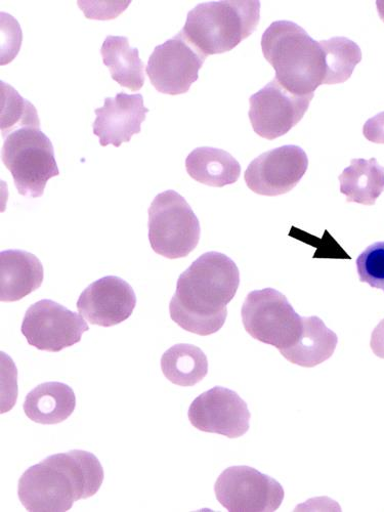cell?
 Here are the masks:
<instances>
[{
  "label": "cell",
  "mask_w": 384,
  "mask_h": 512,
  "mask_svg": "<svg viewBox=\"0 0 384 512\" xmlns=\"http://www.w3.org/2000/svg\"><path fill=\"white\" fill-rule=\"evenodd\" d=\"M239 285V269L229 256L206 252L180 276L169 304L170 318L191 333L215 334L225 325L227 306Z\"/></svg>",
  "instance_id": "obj_1"
},
{
  "label": "cell",
  "mask_w": 384,
  "mask_h": 512,
  "mask_svg": "<svg viewBox=\"0 0 384 512\" xmlns=\"http://www.w3.org/2000/svg\"><path fill=\"white\" fill-rule=\"evenodd\" d=\"M104 477L103 466L93 453L72 450L28 468L20 478L18 495L30 512H66L74 502L95 496Z\"/></svg>",
  "instance_id": "obj_2"
},
{
  "label": "cell",
  "mask_w": 384,
  "mask_h": 512,
  "mask_svg": "<svg viewBox=\"0 0 384 512\" xmlns=\"http://www.w3.org/2000/svg\"><path fill=\"white\" fill-rule=\"evenodd\" d=\"M262 50L275 69V79L289 93L307 97L323 85L324 51L300 25L290 21L272 23L263 34Z\"/></svg>",
  "instance_id": "obj_3"
},
{
  "label": "cell",
  "mask_w": 384,
  "mask_h": 512,
  "mask_svg": "<svg viewBox=\"0 0 384 512\" xmlns=\"http://www.w3.org/2000/svg\"><path fill=\"white\" fill-rule=\"evenodd\" d=\"M261 3L224 0L195 7L181 31L204 57L231 52L258 27Z\"/></svg>",
  "instance_id": "obj_4"
},
{
  "label": "cell",
  "mask_w": 384,
  "mask_h": 512,
  "mask_svg": "<svg viewBox=\"0 0 384 512\" xmlns=\"http://www.w3.org/2000/svg\"><path fill=\"white\" fill-rule=\"evenodd\" d=\"M20 195L39 198L47 183L60 175L51 140L39 127L27 126L12 132L2 150Z\"/></svg>",
  "instance_id": "obj_5"
},
{
  "label": "cell",
  "mask_w": 384,
  "mask_h": 512,
  "mask_svg": "<svg viewBox=\"0 0 384 512\" xmlns=\"http://www.w3.org/2000/svg\"><path fill=\"white\" fill-rule=\"evenodd\" d=\"M149 240L163 258H186L198 245L201 228L195 212L178 192L158 194L149 208Z\"/></svg>",
  "instance_id": "obj_6"
},
{
  "label": "cell",
  "mask_w": 384,
  "mask_h": 512,
  "mask_svg": "<svg viewBox=\"0 0 384 512\" xmlns=\"http://www.w3.org/2000/svg\"><path fill=\"white\" fill-rule=\"evenodd\" d=\"M247 333L279 351L292 347L303 331L298 315L286 296L273 288L250 292L241 310Z\"/></svg>",
  "instance_id": "obj_7"
},
{
  "label": "cell",
  "mask_w": 384,
  "mask_h": 512,
  "mask_svg": "<svg viewBox=\"0 0 384 512\" xmlns=\"http://www.w3.org/2000/svg\"><path fill=\"white\" fill-rule=\"evenodd\" d=\"M215 492L230 512H274L284 500L282 485L250 466H231L219 477Z\"/></svg>",
  "instance_id": "obj_8"
},
{
  "label": "cell",
  "mask_w": 384,
  "mask_h": 512,
  "mask_svg": "<svg viewBox=\"0 0 384 512\" xmlns=\"http://www.w3.org/2000/svg\"><path fill=\"white\" fill-rule=\"evenodd\" d=\"M89 330L83 317L64 306L42 300L26 312L21 331L28 344L39 351L59 353L73 347Z\"/></svg>",
  "instance_id": "obj_9"
},
{
  "label": "cell",
  "mask_w": 384,
  "mask_h": 512,
  "mask_svg": "<svg viewBox=\"0 0 384 512\" xmlns=\"http://www.w3.org/2000/svg\"><path fill=\"white\" fill-rule=\"evenodd\" d=\"M205 60L180 31L155 48L146 71L156 91L178 96L189 92Z\"/></svg>",
  "instance_id": "obj_10"
},
{
  "label": "cell",
  "mask_w": 384,
  "mask_h": 512,
  "mask_svg": "<svg viewBox=\"0 0 384 512\" xmlns=\"http://www.w3.org/2000/svg\"><path fill=\"white\" fill-rule=\"evenodd\" d=\"M314 95L295 96L276 80L249 99V119L255 134L267 140L290 132L307 113Z\"/></svg>",
  "instance_id": "obj_11"
},
{
  "label": "cell",
  "mask_w": 384,
  "mask_h": 512,
  "mask_svg": "<svg viewBox=\"0 0 384 512\" xmlns=\"http://www.w3.org/2000/svg\"><path fill=\"white\" fill-rule=\"evenodd\" d=\"M308 167L305 150L294 145L282 146L255 158L247 167L244 179L256 194L279 196L295 188Z\"/></svg>",
  "instance_id": "obj_12"
},
{
  "label": "cell",
  "mask_w": 384,
  "mask_h": 512,
  "mask_svg": "<svg viewBox=\"0 0 384 512\" xmlns=\"http://www.w3.org/2000/svg\"><path fill=\"white\" fill-rule=\"evenodd\" d=\"M188 417L198 431L229 439L243 437L250 429L247 403L236 392L223 387L212 388L196 398Z\"/></svg>",
  "instance_id": "obj_13"
},
{
  "label": "cell",
  "mask_w": 384,
  "mask_h": 512,
  "mask_svg": "<svg viewBox=\"0 0 384 512\" xmlns=\"http://www.w3.org/2000/svg\"><path fill=\"white\" fill-rule=\"evenodd\" d=\"M76 306L79 314L91 324L112 327L133 315L137 296L125 280L107 276L85 288Z\"/></svg>",
  "instance_id": "obj_14"
},
{
  "label": "cell",
  "mask_w": 384,
  "mask_h": 512,
  "mask_svg": "<svg viewBox=\"0 0 384 512\" xmlns=\"http://www.w3.org/2000/svg\"><path fill=\"white\" fill-rule=\"evenodd\" d=\"M149 111L141 94L119 93L115 98H106L105 105L95 110L94 135L99 137L102 147L113 145L118 148L122 143H130L141 133Z\"/></svg>",
  "instance_id": "obj_15"
},
{
  "label": "cell",
  "mask_w": 384,
  "mask_h": 512,
  "mask_svg": "<svg viewBox=\"0 0 384 512\" xmlns=\"http://www.w3.org/2000/svg\"><path fill=\"white\" fill-rule=\"evenodd\" d=\"M0 300L15 303L37 290L45 278L44 266L30 252L18 249L0 253Z\"/></svg>",
  "instance_id": "obj_16"
},
{
  "label": "cell",
  "mask_w": 384,
  "mask_h": 512,
  "mask_svg": "<svg viewBox=\"0 0 384 512\" xmlns=\"http://www.w3.org/2000/svg\"><path fill=\"white\" fill-rule=\"evenodd\" d=\"M338 337L319 317H303L300 338L289 349L280 351L290 363L305 367H316L330 359L337 347Z\"/></svg>",
  "instance_id": "obj_17"
},
{
  "label": "cell",
  "mask_w": 384,
  "mask_h": 512,
  "mask_svg": "<svg viewBox=\"0 0 384 512\" xmlns=\"http://www.w3.org/2000/svg\"><path fill=\"white\" fill-rule=\"evenodd\" d=\"M76 408V397L68 384L45 382L39 384L25 399L26 416L39 424H58L67 420Z\"/></svg>",
  "instance_id": "obj_18"
},
{
  "label": "cell",
  "mask_w": 384,
  "mask_h": 512,
  "mask_svg": "<svg viewBox=\"0 0 384 512\" xmlns=\"http://www.w3.org/2000/svg\"><path fill=\"white\" fill-rule=\"evenodd\" d=\"M186 169L196 182L216 188L237 183L241 175V165L230 153L211 147L192 151L186 159Z\"/></svg>",
  "instance_id": "obj_19"
},
{
  "label": "cell",
  "mask_w": 384,
  "mask_h": 512,
  "mask_svg": "<svg viewBox=\"0 0 384 512\" xmlns=\"http://www.w3.org/2000/svg\"><path fill=\"white\" fill-rule=\"evenodd\" d=\"M103 62L120 87L139 92L145 83V65L137 48L124 36L109 35L101 49Z\"/></svg>",
  "instance_id": "obj_20"
},
{
  "label": "cell",
  "mask_w": 384,
  "mask_h": 512,
  "mask_svg": "<svg viewBox=\"0 0 384 512\" xmlns=\"http://www.w3.org/2000/svg\"><path fill=\"white\" fill-rule=\"evenodd\" d=\"M338 179L348 202L371 206L384 192V167L375 158L353 159Z\"/></svg>",
  "instance_id": "obj_21"
},
{
  "label": "cell",
  "mask_w": 384,
  "mask_h": 512,
  "mask_svg": "<svg viewBox=\"0 0 384 512\" xmlns=\"http://www.w3.org/2000/svg\"><path fill=\"white\" fill-rule=\"evenodd\" d=\"M161 369L164 376L176 386L194 387L206 377L208 360L200 348L179 344L163 354Z\"/></svg>",
  "instance_id": "obj_22"
},
{
  "label": "cell",
  "mask_w": 384,
  "mask_h": 512,
  "mask_svg": "<svg viewBox=\"0 0 384 512\" xmlns=\"http://www.w3.org/2000/svg\"><path fill=\"white\" fill-rule=\"evenodd\" d=\"M325 55L326 74L323 84L344 83L351 78L362 61V51L347 37H332L320 41Z\"/></svg>",
  "instance_id": "obj_23"
},
{
  "label": "cell",
  "mask_w": 384,
  "mask_h": 512,
  "mask_svg": "<svg viewBox=\"0 0 384 512\" xmlns=\"http://www.w3.org/2000/svg\"><path fill=\"white\" fill-rule=\"evenodd\" d=\"M33 126L40 128L35 107L11 87L2 81V136L6 138L19 128Z\"/></svg>",
  "instance_id": "obj_24"
},
{
  "label": "cell",
  "mask_w": 384,
  "mask_h": 512,
  "mask_svg": "<svg viewBox=\"0 0 384 512\" xmlns=\"http://www.w3.org/2000/svg\"><path fill=\"white\" fill-rule=\"evenodd\" d=\"M356 264L360 281L384 292V242L368 246Z\"/></svg>",
  "instance_id": "obj_25"
},
{
  "label": "cell",
  "mask_w": 384,
  "mask_h": 512,
  "mask_svg": "<svg viewBox=\"0 0 384 512\" xmlns=\"http://www.w3.org/2000/svg\"><path fill=\"white\" fill-rule=\"evenodd\" d=\"M131 3V0H126V2H121V0L119 2H92V0L88 2V0H78L77 2L85 17L100 21L116 19Z\"/></svg>",
  "instance_id": "obj_26"
},
{
  "label": "cell",
  "mask_w": 384,
  "mask_h": 512,
  "mask_svg": "<svg viewBox=\"0 0 384 512\" xmlns=\"http://www.w3.org/2000/svg\"><path fill=\"white\" fill-rule=\"evenodd\" d=\"M364 137L374 144H384V112L367 120L363 127Z\"/></svg>",
  "instance_id": "obj_27"
},
{
  "label": "cell",
  "mask_w": 384,
  "mask_h": 512,
  "mask_svg": "<svg viewBox=\"0 0 384 512\" xmlns=\"http://www.w3.org/2000/svg\"><path fill=\"white\" fill-rule=\"evenodd\" d=\"M370 347L376 357L384 359V319L373 330Z\"/></svg>",
  "instance_id": "obj_28"
},
{
  "label": "cell",
  "mask_w": 384,
  "mask_h": 512,
  "mask_svg": "<svg viewBox=\"0 0 384 512\" xmlns=\"http://www.w3.org/2000/svg\"><path fill=\"white\" fill-rule=\"evenodd\" d=\"M376 7L380 19L384 22V0H377Z\"/></svg>",
  "instance_id": "obj_29"
}]
</instances>
